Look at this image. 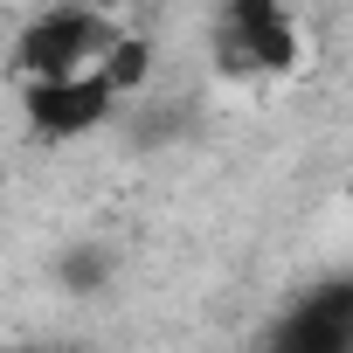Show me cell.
<instances>
[{
  "instance_id": "277c9868",
  "label": "cell",
  "mask_w": 353,
  "mask_h": 353,
  "mask_svg": "<svg viewBox=\"0 0 353 353\" xmlns=\"http://www.w3.org/2000/svg\"><path fill=\"white\" fill-rule=\"evenodd\" d=\"M270 346L277 353H353V277L312 284L284 312V325L270 332Z\"/></svg>"
},
{
  "instance_id": "6da1fadb",
  "label": "cell",
  "mask_w": 353,
  "mask_h": 353,
  "mask_svg": "<svg viewBox=\"0 0 353 353\" xmlns=\"http://www.w3.org/2000/svg\"><path fill=\"white\" fill-rule=\"evenodd\" d=\"M208 63L229 83H263V77H298L305 35L284 0H229L208 21Z\"/></svg>"
},
{
  "instance_id": "8992f818",
  "label": "cell",
  "mask_w": 353,
  "mask_h": 353,
  "mask_svg": "<svg viewBox=\"0 0 353 353\" xmlns=\"http://www.w3.org/2000/svg\"><path fill=\"white\" fill-rule=\"evenodd\" d=\"M104 277H111V256H104L97 243H83V250L63 263V284H70V291H97Z\"/></svg>"
},
{
  "instance_id": "3957f363",
  "label": "cell",
  "mask_w": 353,
  "mask_h": 353,
  "mask_svg": "<svg viewBox=\"0 0 353 353\" xmlns=\"http://www.w3.org/2000/svg\"><path fill=\"white\" fill-rule=\"evenodd\" d=\"M118 111L111 83L97 70H70V77H28L21 83V118L35 139L49 145H70V139H90L104 118Z\"/></svg>"
},
{
  "instance_id": "52a82bcc",
  "label": "cell",
  "mask_w": 353,
  "mask_h": 353,
  "mask_svg": "<svg viewBox=\"0 0 353 353\" xmlns=\"http://www.w3.org/2000/svg\"><path fill=\"white\" fill-rule=\"evenodd\" d=\"M346 201H353V181H346Z\"/></svg>"
},
{
  "instance_id": "5b68a950",
  "label": "cell",
  "mask_w": 353,
  "mask_h": 353,
  "mask_svg": "<svg viewBox=\"0 0 353 353\" xmlns=\"http://www.w3.org/2000/svg\"><path fill=\"white\" fill-rule=\"evenodd\" d=\"M152 63H159L152 35H139V28H118V21H111L104 49L90 56V70L111 83V97H132V90H145V83H152Z\"/></svg>"
},
{
  "instance_id": "7a4b0ae2",
  "label": "cell",
  "mask_w": 353,
  "mask_h": 353,
  "mask_svg": "<svg viewBox=\"0 0 353 353\" xmlns=\"http://www.w3.org/2000/svg\"><path fill=\"white\" fill-rule=\"evenodd\" d=\"M111 21L97 8H77V0H56L35 21H21L14 35V77H70V70H90V56L104 49Z\"/></svg>"
}]
</instances>
